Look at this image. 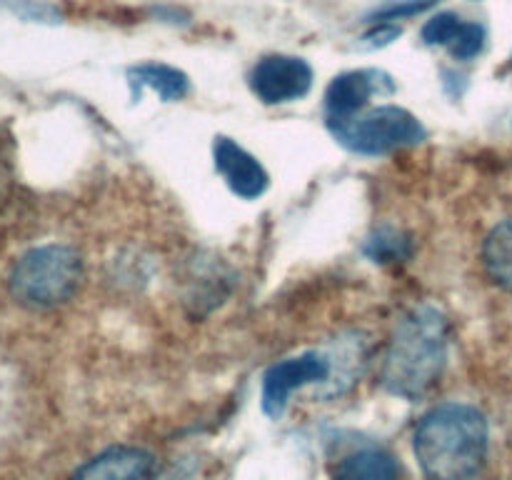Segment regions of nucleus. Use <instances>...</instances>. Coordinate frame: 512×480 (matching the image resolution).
Segmentation results:
<instances>
[{
  "mask_svg": "<svg viewBox=\"0 0 512 480\" xmlns=\"http://www.w3.org/2000/svg\"><path fill=\"white\" fill-rule=\"evenodd\" d=\"M155 468V458L135 445H115L75 470L70 480H145Z\"/></svg>",
  "mask_w": 512,
  "mask_h": 480,
  "instance_id": "9",
  "label": "nucleus"
},
{
  "mask_svg": "<svg viewBox=\"0 0 512 480\" xmlns=\"http://www.w3.org/2000/svg\"><path fill=\"white\" fill-rule=\"evenodd\" d=\"M400 33H403V30H400V25H393V23H378V25H375L373 30H368V33H365L363 38L358 40V45H360V48H365V50L385 48V45L393 43V40L398 38Z\"/></svg>",
  "mask_w": 512,
  "mask_h": 480,
  "instance_id": "17",
  "label": "nucleus"
},
{
  "mask_svg": "<svg viewBox=\"0 0 512 480\" xmlns=\"http://www.w3.org/2000/svg\"><path fill=\"white\" fill-rule=\"evenodd\" d=\"M250 90L265 105H285L305 98L313 88V68L298 55L273 53L260 58L248 75Z\"/></svg>",
  "mask_w": 512,
  "mask_h": 480,
  "instance_id": "5",
  "label": "nucleus"
},
{
  "mask_svg": "<svg viewBox=\"0 0 512 480\" xmlns=\"http://www.w3.org/2000/svg\"><path fill=\"white\" fill-rule=\"evenodd\" d=\"M83 258L63 243L38 245L20 255L10 273V293L28 308H58L78 293L83 283Z\"/></svg>",
  "mask_w": 512,
  "mask_h": 480,
  "instance_id": "3",
  "label": "nucleus"
},
{
  "mask_svg": "<svg viewBox=\"0 0 512 480\" xmlns=\"http://www.w3.org/2000/svg\"><path fill=\"white\" fill-rule=\"evenodd\" d=\"M488 438V420L475 405H435L413 438L425 480H473L488 455Z\"/></svg>",
  "mask_w": 512,
  "mask_h": 480,
  "instance_id": "2",
  "label": "nucleus"
},
{
  "mask_svg": "<svg viewBox=\"0 0 512 480\" xmlns=\"http://www.w3.org/2000/svg\"><path fill=\"white\" fill-rule=\"evenodd\" d=\"M128 85L135 100L143 95V90H153L163 103L183 100L190 90L188 75L168 63L133 65V68H128Z\"/></svg>",
  "mask_w": 512,
  "mask_h": 480,
  "instance_id": "10",
  "label": "nucleus"
},
{
  "mask_svg": "<svg viewBox=\"0 0 512 480\" xmlns=\"http://www.w3.org/2000/svg\"><path fill=\"white\" fill-rule=\"evenodd\" d=\"M365 253L375 263H398L410 255V240L400 230L383 228L365 243Z\"/></svg>",
  "mask_w": 512,
  "mask_h": 480,
  "instance_id": "13",
  "label": "nucleus"
},
{
  "mask_svg": "<svg viewBox=\"0 0 512 480\" xmlns=\"http://www.w3.org/2000/svg\"><path fill=\"white\" fill-rule=\"evenodd\" d=\"M450 325L435 305H415L395 323L383 355L380 383L390 395L420 400L438 385L448 365Z\"/></svg>",
  "mask_w": 512,
  "mask_h": 480,
  "instance_id": "1",
  "label": "nucleus"
},
{
  "mask_svg": "<svg viewBox=\"0 0 512 480\" xmlns=\"http://www.w3.org/2000/svg\"><path fill=\"white\" fill-rule=\"evenodd\" d=\"M483 263L490 280L512 293V218L495 225L483 245Z\"/></svg>",
  "mask_w": 512,
  "mask_h": 480,
  "instance_id": "12",
  "label": "nucleus"
},
{
  "mask_svg": "<svg viewBox=\"0 0 512 480\" xmlns=\"http://www.w3.org/2000/svg\"><path fill=\"white\" fill-rule=\"evenodd\" d=\"M330 375V363L318 353H303L270 365L263 375V410L270 418L285 413L290 395L305 385L320 383Z\"/></svg>",
  "mask_w": 512,
  "mask_h": 480,
  "instance_id": "6",
  "label": "nucleus"
},
{
  "mask_svg": "<svg viewBox=\"0 0 512 480\" xmlns=\"http://www.w3.org/2000/svg\"><path fill=\"white\" fill-rule=\"evenodd\" d=\"M465 20L460 18L458 13H450V10H445V13H438L433 15L430 20H425L423 30H420V40H423L425 45H443V48H450V45L455 43V38L460 35V30H463Z\"/></svg>",
  "mask_w": 512,
  "mask_h": 480,
  "instance_id": "14",
  "label": "nucleus"
},
{
  "mask_svg": "<svg viewBox=\"0 0 512 480\" xmlns=\"http://www.w3.org/2000/svg\"><path fill=\"white\" fill-rule=\"evenodd\" d=\"M395 90L393 78L383 70H348L330 80L325 90V113L330 120H343L368 108L375 95H390Z\"/></svg>",
  "mask_w": 512,
  "mask_h": 480,
  "instance_id": "7",
  "label": "nucleus"
},
{
  "mask_svg": "<svg viewBox=\"0 0 512 480\" xmlns=\"http://www.w3.org/2000/svg\"><path fill=\"white\" fill-rule=\"evenodd\" d=\"M215 170L225 180L230 190L243 200H258L268 190L270 175L255 155H250L243 145L233 138L218 135L213 143Z\"/></svg>",
  "mask_w": 512,
  "mask_h": 480,
  "instance_id": "8",
  "label": "nucleus"
},
{
  "mask_svg": "<svg viewBox=\"0 0 512 480\" xmlns=\"http://www.w3.org/2000/svg\"><path fill=\"white\" fill-rule=\"evenodd\" d=\"M333 480H398V463L380 448L355 450L340 460Z\"/></svg>",
  "mask_w": 512,
  "mask_h": 480,
  "instance_id": "11",
  "label": "nucleus"
},
{
  "mask_svg": "<svg viewBox=\"0 0 512 480\" xmlns=\"http://www.w3.org/2000/svg\"><path fill=\"white\" fill-rule=\"evenodd\" d=\"M330 133L343 148L358 155H388L420 145L428 135L418 115L400 105H378L343 120H330Z\"/></svg>",
  "mask_w": 512,
  "mask_h": 480,
  "instance_id": "4",
  "label": "nucleus"
},
{
  "mask_svg": "<svg viewBox=\"0 0 512 480\" xmlns=\"http://www.w3.org/2000/svg\"><path fill=\"white\" fill-rule=\"evenodd\" d=\"M488 45V30H485L483 23H475V20H465L463 30L455 38V43L450 45V55L460 63H468V60H475Z\"/></svg>",
  "mask_w": 512,
  "mask_h": 480,
  "instance_id": "15",
  "label": "nucleus"
},
{
  "mask_svg": "<svg viewBox=\"0 0 512 480\" xmlns=\"http://www.w3.org/2000/svg\"><path fill=\"white\" fill-rule=\"evenodd\" d=\"M10 13L18 15L25 23H43V25H58L63 20L60 10L55 5L43 3V0H8Z\"/></svg>",
  "mask_w": 512,
  "mask_h": 480,
  "instance_id": "16",
  "label": "nucleus"
}]
</instances>
